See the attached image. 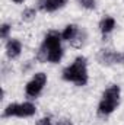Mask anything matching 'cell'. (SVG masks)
Instances as JSON below:
<instances>
[{
	"instance_id": "1",
	"label": "cell",
	"mask_w": 124,
	"mask_h": 125,
	"mask_svg": "<svg viewBox=\"0 0 124 125\" xmlns=\"http://www.w3.org/2000/svg\"><path fill=\"white\" fill-rule=\"evenodd\" d=\"M63 79L67 82H73L77 86H85L88 82V70H86V58L77 57L72 65L66 67L63 71Z\"/></svg>"
},
{
	"instance_id": "2",
	"label": "cell",
	"mask_w": 124,
	"mask_h": 125,
	"mask_svg": "<svg viewBox=\"0 0 124 125\" xmlns=\"http://www.w3.org/2000/svg\"><path fill=\"white\" fill-rule=\"evenodd\" d=\"M118 100H120V87L117 84H112L105 90V93L102 96V100L99 103L98 112L101 115H110L117 108Z\"/></svg>"
},
{
	"instance_id": "3",
	"label": "cell",
	"mask_w": 124,
	"mask_h": 125,
	"mask_svg": "<svg viewBox=\"0 0 124 125\" xmlns=\"http://www.w3.org/2000/svg\"><path fill=\"white\" fill-rule=\"evenodd\" d=\"M35 106L29 103V102H25V103H10L6 109H4V116H32L35 114Z\"/></svg>"
},
{
	"instance_id": "4",
	"label": "cell",
	"mask_w": 124,
	"mask_h": 125,
	"mask_svg": "<svg viewBox=\"0 0 124 125\" xmlns=\"http://www.w3.org/2000/svg\"><path fill=\"white\" fill-rule=\"evenodd\" d=\"M45 83H47V76L44 74V73H37L35 76H34V79H32L31 82L26 84V87H25V92H26V96L28 97H37L38 94L41 93V90H42V87L45 86Z\"/></svg>"
},
{
	"instance_id": "5",
	"label": "cell",
	"mask_w": 124,
	"mask_h": 125,
	"mask_svg": "<svg viewBox=\"0 0 124 125\" xmlns=\"http://www.w3.org/2000/svg\"><path fill=\"white\" fill-rule=\"evenodd\" d=\"M98 60L102 64H112V62H124V54L121 52H114L110 50H101Z\"/></svg>"
},
{
	"instance_id": "6",
	"label": "cell",
	"mask_w": 124,
	"mask_h": 125,
	"mask_svg": "<svg viewBox=\"0 0 124 125\" xmlns=\"http://www.w3.org/2000/svg\"><path fill=\"white\" fill-rule=\"evenodd\" d=\"M62 38V35H59V32L56 31H51L47 33V36H45V39H44V44H42V50H45L47 52L48 51H51V50H56V48H60L62 45H60V39Z\"/></svg>"
},
{
	"instance_id": "7",
	"label": "cell",
	"mask_w": 124,
	"mask_h": 125,
	"mask_svg": "<svg viewBox=\"0 0 124 125\" xmlns=\"http://www.w3.org/2000/svg\"><path fill=\"white\" fill-rule=\"evenodd\" d=\"M22 51V45L18 39H10L6 44V54L9 58H16Z\"/></svg>"
},
{
	"instance_id": "8",
	"label": "cell",
	"mask_w": 124,
	"mask_h": 125,
	"mask_svg": "<svg viewBox=\"0 0 124 125\" xmlns=\"http://www.w3.org/2000/svg\"><path fill=\"white\" fill-rule=\"evenodd\" d=\"M66 3H67V0H44L41 3V9L45 12H54V10L63 7Z\"/></svg>"
},
{
	"instance_id": "9",
	"label": "cell",
	"mask_w": 124,
	"mask_h": 125,
	"mask_svg": "<svg viewBox=\"0 0 124 125\" xmlns=\"http://www.w3.org/2000/svg\"><path fill=\"white\" fill-rule=\"evenodd\" d=\"M114 26H115V21H114L112 18H105V19H102L101 23H99V29H101L102 33L111 32L114 29Z\"/></svg>"
},
{
	"instance_id": "10",
	"label": "cell",
	"mask_w": 124,
	"mask_h": 125,
	"mask_svg": "<svg viewBox=\"0 0 124 125\" xmlns=\"http://www.w3.org/2000/svg\"><path fill=\"white\" fill-rule=\"evenodd\" d=\"M76 35H77V26L76 25H67L64 28V31L62 32V38L66 41H72Z\"/></svg>"
},
{
	"instance_id": "11",
	"label": "cell",
	"mask_w": 124,
	"mask_h": 125,
	"mask_svg": "<svg viewBox=\"0 0 124 125\" xmlns=\"http://www.w3.org/2000/svg\"><path fill=\"white\" fill-rule=\"evenodd\" d=\"M47 55H48V61H50V62H59L60 60H62V57H63L62 47H60V48H56V50L48 51V52H47Z\"/></svg>"
},
{
	"instance_id": "12",
	"label": "cell",
	"mask_w": 124,
	"mask_h": 125,
	"mask_svg": "<svg viewBox=\"0 0 124 125\" xmlns=\"http://www.w3.org/2000/svg\"><path fill=\"white\" fill-rule=\"evenodd\" d=\"M35 16H37V12H35L34 9H26V10L22 13V21H25V22H32V21L35 19Z\"/></svg>"
},
{
	"instance_id": "13",
	"label": "cell",
	"mask_w": 124,
	"mask_h": 125,
	"mask_svg": "<svg viewBox=\"0 0 124 125\" xmlns=\"http://www.w3.org/2000/svg\"><path fill=\"white\" fill-rule=\"evenodd\" d=\"M9 32H10V26L7 25V23H4V25H1V28H0V36L4 39V38H7V35H9Z\"/></svg>"
},
{
	"instance_id": "14",
	"label": "cell",
	"mask_w": 124,
	"mask_h": 125,
	"mask_svg": "<svg viewBox=\"0 0 124 125\" xmlns=\"http://www.w3.org/2000/svg\"><path fill=\"white\" fill-rule=\"evenodd\" d=\"M79 3L86 9H93L95 7V0H79Z\"/></svg>"
},
{
	"instance_id": "15",
	"label": "cell",
	"mask_w": 124,
	"mask_h": 125,
	"mask_svg": "<svg viewBox=\"0 0 124 125\" xmlns=\"http://www.w3.org/2000/svg\"><path fill=\"white\" fill-rule=\"evenodd\" d=\"M37 125H53V124H51V119H50V118H42V119L38 121Z\"/></svg>"
},
{
	"instance_id": "16",
	"label": "cell",
	"mask_w": 124,
	"mask_h": 125,
	"mask_svg": "<svg viewBox=\"0 0 124 125\" xmlns=\"http://www.w3.org/2000/svg\"><path fill=\"white\" fill-rule=\"evenodd\" d=\"M57 125H73V124H72L70 121H67V119H63V121H60Z\"/></svg>"
},
{
	"instance_id": "17",
	"label": "cell",
	"mask_w": 124,
	"mask_h": 125,
	"mask_svg": "<svg viewBox=\"0 0 124 125\" xmlns=\"http://www.w3.org/2000/svg\"><path fill=\"white\" fill-rule=\"evenodd\" d=\"M13 1H15V3H24L25 0H13Z\"/></svg>"
}]
</instances>
